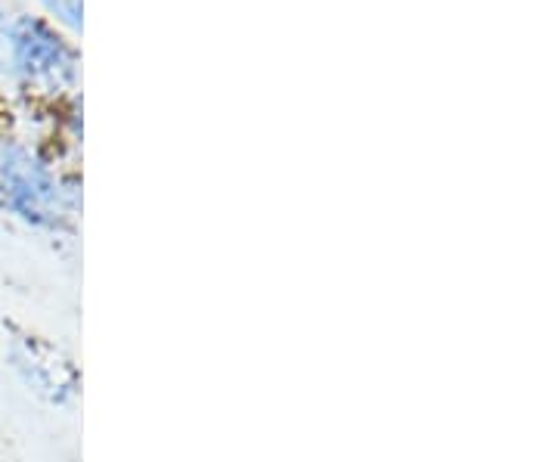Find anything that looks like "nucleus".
I'll use <instances>...</instances> for the list:
<instances>
[{"instance_id":"1","label":"nucleus","mask_w":558,"mask_h":462,"mask_svg":"<svg viewBox=\"0 0 558 462\" xmlns=\"http://www.w3.org/2000/svg\"><path fill=\"white\" fill-rule=\"evenodd\" d=\"M0 208L38 230H69L78 211V193L35 149L0 141Z\"/></svg>"},{"instance_id":"2","label":"nucleus","mask_w":558,"mask_h":462,"mask_svg":"<svg viewBox=\"0 0 558 462\" xmlns=\"http://www.w3.org/2000/svg\"><path fill=\"white\" fill-rule=\"evenodd\" d=\"M10 366L20 382L50 406H72L81 398V369L69 351L38 332H16L10 339Z\"/></svg>"},{"instance_id":"3","label":"nucleus","mask_w":558,"mask_h":462,"mask_svg":"<svg viewBox=\"0 0 558 462\" xmlns=\"http://www.w3.org/2000/svg\"><path fill=\"white\" fill-rule=\"evenodd\" d=\"M10 53L22 75L44 87H65L78 75V57L47 22L22 16L10 28Z\"/></svg>"},{"instance_id":"4","label":"nucleus","mask_w":558,"mask_h":462,"mask_svg":"<svg viewBox=\"0 0 558 462\" xmlns=\"http://www.w3.org/2000/svg\"><path fill=\"white\" fill-rule=\"evenodd\" d=\"M47 3H50V10H53L65 25L81 28V0H47Z\"/></svg>"}]
</instances>
